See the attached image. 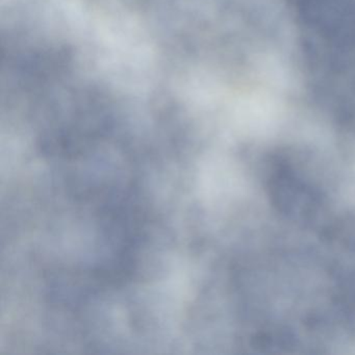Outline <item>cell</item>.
<instances>
[{"mask_svg": "<svg viewBox=\"0 0 355 355\" xmlns=\"http://www.w3.org/2000/svg\"><path fill=\"white\" fill-rule=\"evenodd\" d=\"M268 178V190L280 213L302 223L315 221L323 209L321 193L288 162L277 161Z\"/></svg>", "mask_w": 355, "mask_h": 355, "instance_id": "1", "label": "cell"}]
</instances>
